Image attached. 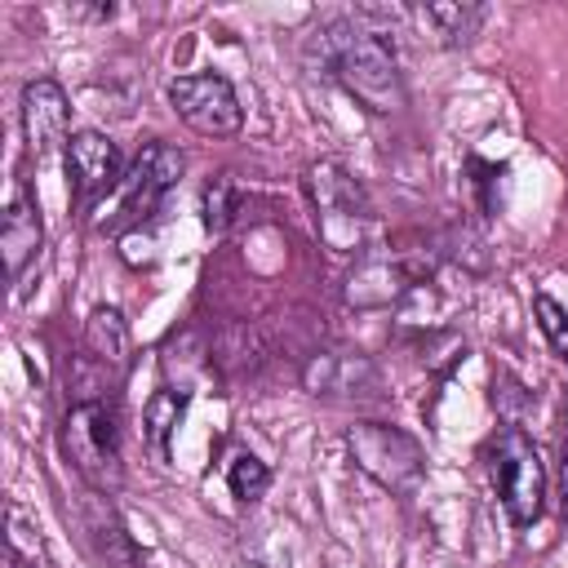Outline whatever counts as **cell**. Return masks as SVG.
<instances>
[{
	"instance_id": "cell-1",
	"label": "cell",
	"mask_w": 568,
	"mask_h": 568,
	"mask_svg": "<svg viewBox=\"0 0 568 568\" xmlns=\"http://www.w3.org/2000/svg\"><path fill=\"white\" fill-rule=\"evenodd\" d=\"M324 71L373 115H390L408 102L404 75L395 62V44L382 27H368L359 18H333L315 31Z\"/></svg>"
},
{
	"instance_id": "cell-2",
	"label": "cell",
	"mask_w": 568,
	"mask_h": 568,
	"mask_svg": "<svg viewBox=\"0 0 568 568\" xmlns=\"http://www.w3.org/2000/svg\"><path fill=\"white\" fill-rule=\"evenodd\" d=\"M306 195L315 204V226L320 240L333 257H368L373 253V235H377V213L368 191L359 186V178L337 164V160H320L306 169Z\"/></svg>"
},
{
	"instance_id": "cell-3",
	"label": "cell",
	"mask_w": 568,
	"mask_h": 568,
	"mask_svg": "<svg viewBox=\"0 0 568 568\" xmlns=\"http://www.w3.org/2000/svg\"><path fill=\"white\" fill-rule=\"evenodd\" d=\"M62 453H67V462L75 466V475L89 488L115 493L120 479H124L115 408L106 399H75L62 413Z\"/></svg>"
},
{
	"instance_id": "cell-4",
	"label": "cell",
	"mask_w": 568,
	"mask_h": 568,
	"mask_svg": "<svg viewBox=\"0 0 568 568\" xmlns=\"http://www.w3.org/2000/svg\"><path fill=\"white\" fill-rule=\"evenodd\" d=\"M488 475H493L497 501L510 515V524L528 528V524L541 519V506H546V466H541L537 444L519 426H501L493 435V444H488Z\"/></svg>"
},
{
	"instance_id": "cell-5",
	"label": "cell",
	"mask_w": 568,
	"mask_h": 568,
	"mask_svg": "<svg viewBox=\"0 0 568 568\" xmlns=\"http://www.w3.org/2000/svg\"><path fill=\"white\" fill-rule=\"evenodd\" d=\"M346 453L355 462V470H364L377 488L386 493H417L422 488V475H426V453L422 444L399 430V426H386V422H359L346 430Z\"/></svg>"
},
{
	"instance_id": "cell-6",
	"label": "cell",
	"mask_w": 568,
	"mask_h": 568,
	"mask_svg": "<svg viewBox=\"0 0 568 568\" xmlns=\"http://www.w3.org/2000/svg\"><path fill=\"white\" fill-rule=\"evenodd\" d=\"M182 164H186V160H182L178 146H169V142H146V146L133 155V164L124 169L120 186L111 191V195H115V209H111V217H106L102 226H106V231H124V226L146 222V217L160 209V200L178 186Z\"/></svg>"
},
{
	"instance_id": "cell-7",
	"label": "cell",
	"mask_w": 568,
	"mask_h": 568,
	"mask_svg": "<svg viewBox=\"0 0 568 568\" xmlns=\"http://www.w3.org/2000/svg\"><path fill=\"white\" fill-rule=\"evenodd\" d=\"M169 102L173 111L200 133V138H235L244 124V106L231 89L226 75L200 71V75H178L169 80Z\"/></svg>"
},
{
	"instance_id": "cell-8",
	"label": "cell",
	"mask_w": 568,
	"mask_h": 568,
	"mask_svg": "<svg viewBox=\"0 0 568 568\" xmlns=\"http://www.w3.org/2000/svg\"><path fill=\"white\" fill-rule=\"evenodd\" d=\"M67 178H71V195H75L80 209L98 204L124 178L120 146L106 133H98V129H75L67 138Z\"/></svg>"
},
{
	"instance_id": "cell-9",
	"label": "cell",
	"mask_w": 568,
	"mask_h": 568,
	"mask_svg": "<svg viewBox=\"0 0 568 568\" xmlns=\"http://www.w3.org/2000/svg\"><path fill=\"white\" fill-rule=\"evenodd\" d=\"M67 120H71V106H67V93L58 80H31L22 89V138L36 160L53 155L58 146L67 151V138H71Z\"/></svg>"
},
{
	"instance_id": "cell-10",
	"label": "cell",
	"mask_w": 568,
	"mask_h": 568,
	"mask_svg": "<svg viewBox=\"0 0 568 568\" xmlns=\"http://www.w3.org/2000/svg\"><path fill=\"white\" fill-rule=\"evenodd\" d=\"M422 271L408 266L404 257H382V253H368L355 262L351 280H346V302L351 306H390V302H404L413 288H417Z\"/></svg>"
},
{
	"instance_id": "cell-11",
	"label": "cell",
	"mask_w": 568,
	"mask_h": 568,
	"mask_svg": "<svg viewBox=\"0 0 568 568\" xmlns=\"http://www.w3.org/2000/svg\"><path fill=\"white\" fill-rule=\"evenodd\" d=\"M44 244V222H40V204L31 191H18L13 204L4 209V222H0V253H4V275L18 280L27 271V262H36Z\"/></svg>"
},
{
	"instance_id": "cell-12",
	"label": "cell",
	"mask_w": 568,
	"mask_h": 568,
	"mask_svg": "<svg viewBox=\"0 0 568 568\" xmlns=\"http://www.w3.org/2000/svg\"><path fill=\"white\" fill-rule=\"evenodd\" d=\"M311 395H364L377 386V368L351 351H324L302 368Z\"/></svg>"
},
{
	"instance_id": "cell-13",
	"label": "cell",
	"mask_w": 568,
	"mask_h": 568,
	"mask_svg": "<svg viewBox=\"0 0 568 568\" xmlns=\"http://www.w3.org/2000/svg\"><path fill=\"white\" fill-rule=\"evenodd\" d=\"M84 355L106 373L120 377L129 368V324L115 306H98L84 324Z\"/></svg>"
},
{
	"instance_id": "cell-14",
	"label": "cell",
	"mask_w": 568,
	"mask_h": 568,
	"mask_svg": "<svg viewBox=\"0 0 568 568\" xmlns=\"http://www.w3.org/2000/svg\"><path fill=\"white\" fill-rule=\"evenodd\" d=\"M182 413H186V390L160 386V390L146 399V408H142V444L151 448L155 462H169V439H173Z\"/></svg>"
},
{
	"instance_id": "cell-15",
	"label": "cell",
	"mask_w": 568,
	"mask_h": 568,
	"mask_svg": "<svg viewBox=\"0 0 568 568\" xmlns=\"http://www.w3.org/2000/svg\"><path fill=\"white\" fill-rule=\"evenodd\" d=\"M422 22H430V31L439 36V44H466L479 22H484V9L479 4H422Z\"/></svg>"
},
{
	"instance_id": "cell-16",
	"label": "cell",
	"mask_w": 568,
	"mask_h": 568,
	"mask_svg": "<svg viewBox=\"0 0 568 568\" xmlns=\"http://www.w3.org/2000/svg\"><path fill=\"white\" fill-rule=\"evenodd\" d=\"M226 488H231L235 501H257V497L271 488L266 462L253 457V453H235V457L226 462Z\"/></svg>"
},
{
	"instance_id": "cell-17",
	"label": "cell",
	"mask_w": 568,
	"mask_h": 568,
	"mask_svg": "<svg viewBox=\"0 0 568 568\" xmlns=\"http://www.w3.org/2000/svg\"><path fill=\"white\" fill-rule=\"evenodd\" d=\"M231 209H235V186H231V173L213 178L204 186V200H200V213H204V231L209 235H222L231 226Z\"/></svg>"
},
{
	"instance_id": "cell-18",
	"label": "cell",
	"mask_w": 568,
	"mask_h": 568,
	"mask_svg": "<svg viewBox=\"0 0 568 568\" xmlns=\"http://www.w3.org/2000/svg\"><path fill=\"white\" fill-rule=\"evenodd\" d=\"M532 315H537V324H541V333H546L550 351L568 364V311H564L550 293H537V297H532Z\"/></svg>"
},
{
	"instance_id": "cell-19",
	"label": "cell",
	"mask_w": 568,
	"mask_h": 568,
	"mask_svg": "<svg viewBox=\"0 0 568 568\" xmlns=\"http://www.w3.org/2000/svg\"><path fill=\"white\" fill-rule=\"evenodd\" d=\"M559 515L568 524V444H564V457H559Z\"/></svg>"
}]
</instances>
